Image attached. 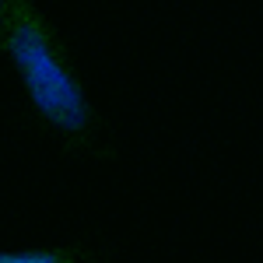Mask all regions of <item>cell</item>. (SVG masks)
Here are the masks:
<instances>
[{
    "label": "cell",
    "mask_w": 263,
    "mask_h": 263,
    "mask_svg": "<svg viewBox=\"0 0 263 263\" xmlns=\"http://www.w3.org/2000/svg\"><path fill=\"white\" fill-rule=\"evenodd\" d=\"M0 263H81L70 249H14L0 253Z\"/></svg>",
    "instance_id": "cell-2"
},
{
    "label": "cell",
    "mask_w": 263,
    "mask_h": 263,
    "mask_svg": "<svg viewBox=\"0 0 263 263\" xmlns=\"http://www.w3.org/2000/svg\"><path fill=\"white\" fill-rule=\"evenodd\" d=\"M0 42L39 120H46L67 141H91L95 105L60 35L32 0H0Z\"/></svg>",
    "instance_id": "cell-1"
}]
</instances>
